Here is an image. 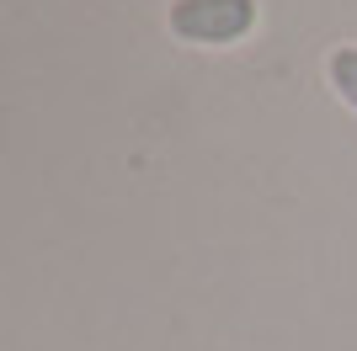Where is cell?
<instances>
[{"label": "cell", "instance_id": "1", "mask_svg": "<svg viewBox=\"0 0 357 351\" xmlns=\"http://www.w3.org/2000/svg\"><path fill=\"white\" fill-rule=\"evenodd\" d=\"M256 27H261V0H171L165 6V32L181 48H203V54L251 43Z\"/></svg>", "mask_w": 357, "mask_h": 351}, {"label": "cell", "instance_id": "2", "mask_svg": "<svg viewBox=\"0 0 357 351\" xmlns=\"http://www.w3.org/2000/svg\"><path fill=\"white\" fill-rule=\"evenodd\" d=\"M320 75H326L331 96L347 112H357V43H331L326 58H320Z\"/></svg>", "mask_w": 357, "mask_h": 351}]
</instances>
